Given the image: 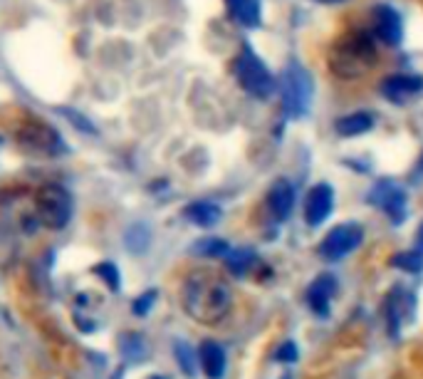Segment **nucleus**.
<instances>
[{"instance_id":"1","label":"nucleus","mask_w":423,"mask_h":379,"mask_svg":"<svg viewBox=\"0 0 423 379\" xmlns=\"http://www.w3.org/2000/svg\"><path fill=\"white\" fill-rule=\"evenodd\" d=\"M233 293L220 275L210 271H196L183 283V310L201 325H215L228 315Z\"/></svg>"},{"instance_id":"2","label":"nucleus","mask_w":423,"mask_h":379,"mask_svg":"<svg viewBox=\"0 0 423 379\" xmlns=\"http://www.w3.org/2000/svg\"><path fill=\"white\" fill-rule=\"evenodd\" d=\"M233 72H235V79L240 82V87L253 97H258V99H267L275 92V77L250 47H243L240 55L235 57Z\"/></svg>"},{"instance_id":"3","label":"nucleus","mask_w":423,"mask_h":379,"mask_svg":"<svg viewBox=\"0 0 423 379\" xmlns=\"http://www.w3.org/2000/svg\"><path fill=\"white\" fill-rule=\"evenodd\" d=\"M312 102V79L310 72L299 63H290L282 74V107L292 117H302Z\"/></svg>"},{"instance_id":"4","label":"nucleus","mask_w":423,"mask_h":379,"mask_svg":"<svg viewBox=\"0 0 423 379\" xmlns=\"http://www.w3.org/2000/svg\"><path fill=\"white\" fill-rule=\"evenodd\" d=\"M342 50L334 52V63L342 60V65H337V72L339 77H356L361 70H367V65L374 60V47H372V40L359 35V38H347L342 40Z\"/></svg>"},{"instance_id":"5","label":"nucleus","mask_w":423,"mask_h":379,"mask_svg":"<svg viewBox=\"0 0 423 379\" xmlns=\"http://www.w3.org/2000/svg\"><path fill=\"white\" fill-rule=\"evenodd\" d=\"M35 206H38L40 221L45 223L47 228H63L69 221V213H72V201H69V193L60 186H45L38 191L35 198Z\"/></svg>"},{"instance_id":"6","label":"nucleus","mask_w":423,"mask_h":379,"mask_svg":"<svg viewBox=\"0 0 423 379\" xmlns=\"http://www.w3.org/2000/svg\"><path fill=\"white\" fill-rule=\"evenodd\" d=\"M361 243V228L356 223H342V226L332 228L327 233V238L322 241L320 253L327 258V261H339L345 258L347 253L356 248Z\"/></svg>"},{"instance_id":"7","label":"nucleus","mask_w":423,"mask_h":379,"mask_svg":"<svg viewBox=\"0 0 423 379\" xmlns=\"http://www.w3.org/2000/svg\"><path fill=\"white\" fill-rule=\"evenodd\" d=\"M369 201L374 206L389 213V218L394 223H401L406 218V191L394 182H379L369 193Z\"/></svg>"},{"instance_id":"8","label":"nucleus","mask_w":423,"mask_h":379,"mask_svg":"<svg viewBox=\"0 0 423 379\" xmlns=\"http://www.w3.org/2000/svg\"><path fill=\"white\" fill-rule=\"evenodd\" d=\"M334 206V191L329 184H317L310 188L305 198V221L310 226H320L327 221V216L332 213Z\"/></svg>"},{"instance_id":"9","label":"nucleus","mask_w":423,"mask_h":379,"mask_svg":"<svg viewBox=\"0 0 423 379\" xmlns=\"http://www.w3.org/2000/svg\"><path fill=\"white\" fill-rule=\"evenodd\" d=\"M374 33L379 40H384V45H399L401 42V15L389 6L374 8Z\"/></svg>"},{"instance_id":"10","label":"nucleus","mask_w":423,"mask_h":379,"mask_svg":"<svg viewBox=\"0 0 423 379\" xmlns=\"http://www.w3.org/2000/svg\"><path fill=\"white\" fill-rule=\"evenodd\" d=\"M421 90H423V79L416 77V74H391V77L384 79V85H381L384 97L396 104L411 99V97L418 95Z\"/></svg>"},{"instance_id":"11","label":"nucleus","mask_w":423,"mask_h":379,"mask_svg":"<svg viewBox=\"0 0 423 379\" xmlns=\"http://www.w3.org/2000/svg\"><path fill=\"white\" fill-rule=\"evenodd\" d=\"M334 293H337V280L324 273V275L315 277L310 283V288H307V305H310L317 315H327L329 300L334 298Z\"/></svg>"},{"instance_id":"12","label":"nucleus","mask_w":423,"mask_h":379,"mask_svg":"<svg viewBox=\"0 0 423 379\" xmlns=\"http://www.w3.org/2000/svg\"><path fill=\"white\" fill-rule=\"evenodd\" d=\"M198 360H201V367H204L206 377L208 379H220L226 372V352L218 342L206 340L204 345L198 347Z\"/></svg>"},{"instance_id":"13","label":"nucleus","mask_w":423,"mask_h":379,"mask_svg":"<svg viewBox=\"0 0 423 379\" xmlns=\"http://www.w3.org/2000/svg\"><path fill=\"white\" fill-rule=\"evenodd\" d=\"M267 206H270L272 216H275L277 221H285L290 216V211L295 206V191L285 179L272 184L270 193H267Z\"/></svg>"},{"instance_id":"14","label":"nucleus","mask_w":423,"mask_h":379,"mask_svg":"<svg viewBox=\"0 0 423 379\" xmlns=\"http://www.w3.org/2000/svg\"><path fill=\"white\" fill-rule=\"evenodd\" d=\"M228 10H231L233 20L245 28H255L260 23V3L258 0H226Z\"/></svg>"},{"instance_id":"15","label":"nucleus","mask_w":423,"mask_h":379,"mask_svg":"<svg viewBox=\"0 0 423 379\" xmlns=\"http://www.w3.org/2000/svg\"><path fill=\"white\" fill-rule=\"evenodd\" d=\"M183 213H186L188 221L201 228H210L213 223H218L220 218V209L215 204H210V201H196V204L186 206Z\"/></svg>"},{"instance_id":"16","label":"nucleus","mask_w":423,"mask_h":379,"mask_svg":"<svg viewBox=\"0 0 423 379\" xmlns=\"http://www.w3.org/2000/svg\"><path fill=\"white\" fill-rule=\"evenodd\" d=\"M374 127V117L369 112H351L337 122V134L342 136H359Z\"/></svg>"},{"instance_id":"17","label":"nucleus","mask_w":423,"mask_h":379,"mask_svg":"<svg viewBox=\"0 0 423 379\" xmlns=\"http://www.w3.org/2000/svg\"><path fill=\"white\" fill-rule=\"evenodd\" d=\"M255 263V253L250 248H240V250H228L226 255V266L231 268L235 275H243L250 266Z\"/></svg>"},{"instance_id":"18","label":"nucleus","mask_w":423,"mask_h":379,"mask_svg":"<svg viewBox=\"0 0 423 379\" xmlns=\"http://www.w3.org/2000/svg\"><path fill=\"white\" fill-rule=\"evenodd\" d=\"M193 253L198 255H228V243L220 238H204L193 245Z\"/></svg>"},{"instance_id":"19","label":"nucleus","mask_w":423,"mask_h":379,"mask_svg":"<svg viewBox=\"0 0 423 379\" xmlns=\"http://www.w3.org/2000/svg\"><path fill=\"white\" fill-rule=\"evenodd\" d=\"M391 266L394 268H401V271L406 273H418L423 268V258L418 253H396L394 258H391Z\"/></svg>"},{"instance_id":"20","label":"nucleus","mask_w":423,"mask_h":379,"mask_svg":"<svg viewBox=\"0 0 423 379\" xmlns=\"http://www.w3.org/2000/svg\"><path fill=\"white\" fill-rule=\"evenodd\" d=\"M176 357H179L181 369L186 374H193V369H196V357H193V350L186 342H176Z\"/></svg>"},{"instance_id":"21","label":"nucleus","mask_w":423,"mask_h":379,"mask_svg":"<svg viewBox=\"0 0 423 379\" xmlns=\"http://www.w3.org/2000/svg\"><path fill=\"white\" fill-rule=\"evenodd\" d=\"M94 273L107 283L109 290H119V271L114 263H99V266L94 268Z\"/></svg>"},{"instance_id":"22","label":"nucleus","mask_w":423,"mask_h":379,"mask_svg":"<svg viewBox=\"0 0 423 379\" xmlns=\"http://www.w3.org/2000/svg\"><path fill=\"white\" fill-rule=\"evenodd\" d=\"M154 303H156V290H147L139 300H134V315H147Z\"/></svg>"},{"instance_id":"23","label":"nucleus","mask_w":423,"mask_h":379,"mask_svg":"<svg viewBox=\"0 0 423 379\" xmlns=\"http://www.w3.org/2000/svg\"><path fill=\"white\" fill-rule=\"evenodd\" d=\"M277 360H282V362H295V360H297V347H295V342L282 345L280 352H277Z\"/></svg>"},{"instance_id":"24","label":"nucleus","mask_w":423,"mask_h":379,"mask_svg":"<svg viewBox=\"0 0 423 379\" xmlns=\"http://www.w3.org/2000/svg\"><path fill=\"white\" fill-rule=\"evenodd\" d=\"M418 233H421V236H418V243H421V248H423V226H421V231H418Z\"/></svg>"},{"instance_id":"25","label":"nucleus","mask_w":423,"mask_h":379,"mask_svg":"<svg viewBox=\"0 0 423 379\" xmlns=\"http://www.w3.org/2000/svg\"><path fill=\"white\" fill-rule=\"evenodd\" d=\"M421 166H423V156H421Z\"/></svg>"},{"instance_id":"26","label":"nucleus","mask_w":423,"mask_h":379,"mask_svg":"<svg viewBox=\"0 0 423 379\" xmlns=\"http://www.w3.org/2000/svg\"><path fill=\"white\" fill-rule=\"evenodd\" d=\"M327 3H332V0H327Z\"/></svg>"}]
</instances>
